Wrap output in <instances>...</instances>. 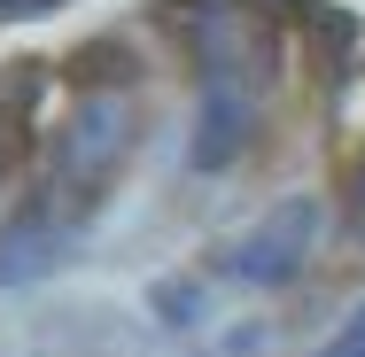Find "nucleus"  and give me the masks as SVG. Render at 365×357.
Returning a JSON list of instances; mask_svg holds the SVG:
<instances>
[{
    "label": "nucleus",
    "mask_w": 365,
    "mask_h": 357,
    "mask_svg": "<svg viewBox=\"0 0 365 357\" xmlns=\"http://www.w3.org/2000/svg\"><path fill=\"white\" fill-rule=\"evenodd\" d=\"M311 241H319V202L311 195H288V202H272L225 249V272L249 280V287H288L303 272V257H311Z\"/></svg>",
    "instance_id": "1"
},
{
    "label": "nucleus",
    "mask_w": 365,
    "mask_h": 357,
    "mask_svg": "<svg viewBox=\"0 0 365 357\" xmlns=\"http://www.w3.org/2000/svg\"><path fill=\"white\" fill-rule=\"evenodd\" d=\"M257 133V93H249V78L241 63H202V109H195V171H225L241 148Z\"/></svg>",
    "instance_id": "2"
},
{
    "label": "nucleus",
    "mask_w": 365,
    "mask_h": 357,
    "mask_svg": "<svg viewBox=\"0 0 365 357\" xmlns=\"http://www.w3.org/2000/svg\"><path fill=\"white\" fill-rule=\"evenodd\" d=\"M125 133H133V101H125V93H93L71 117V133H63V171L86 179V187L109 179V163L125 155Z\"/></svg>",
    "instance_id": "3"
},
{
    "label": "nucleus",
    "mask_w": 365,
    "mask_h": 357,
    "mask_svg": "<svg viewBox=\"0 0 365 357\" xmlns=\"http://www.w3.org/2000/svg\"><path fill=\"white\" fill-rule=\"evenodd\" d=\"M63 257H71V233H63L55 217H16V225H0V287L47 280Z\"/></svg>",
    "instance_id": "4"
},
{
    "label": "nucleus",
    "mask_w": 365,
    "mask_h": 357,
    "mask_svg": "<svg viewBox=\"0 0 365 357\" xmlns=\"http://www.w3.org/2000/svg\"><path fill=\"white\" fill-rule=\"evenodd\" d=\"M319 357H365V303L350 311V319H342V334H334V342H327Z\"/></svg>",
    "instance_id": "5"
},
{
    "label": "nucleus",
    "mask_w": 365,
    "mask_h": 357,
    "mask_svg": "<svg viewBox=\"0 0 365 357\" xmlns=\"http://www.w3.org/2000/svg\"><path fill=\"white\" fill-rule=\"evenodd\" d=\"M47 8H63V0H0V16H47Z\"/></svg>",
    "instance_id": "6"
},
{
    "label": "nucleus",
    "mask_w": 365,
    "mask_h": 357,
    "mask_svg": "<svg viewBox=\"0 0 365 357\" xmlns=\"http://www.w3.org/2000/svg\"><path fill=\"white\" fill-rule=\"evenodd\" d=\"M358 225H365V179H358Z\"/></svg>",
    "instance_id": "7"
}]
</instances>
